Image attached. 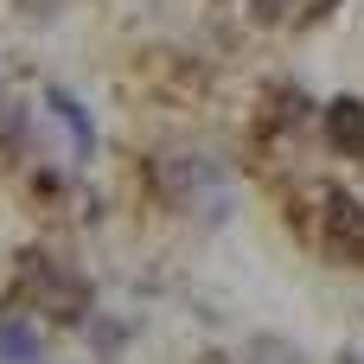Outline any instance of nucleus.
I'll return each instance as SVG.
<instances>
[{
	"label": "nucleus",
	"mask_w": 364,
	"mask_h": 364,
	"mask_svg": "<svg viewBox=\"0 0 364 364\" xmlns=\"http://www.w3.org/2000/svg\"><path fill=\"white\" fill-rule=\"evenodd\" d=\"M19 275H26V294L51 314V320H83V307H90V288L77 282V275H58L45 256H19Z\"/></svg>",
	"instance_id": "f257e3e1"
},
{
	"label": "nucleus",
	"mask_w": 364,
	"mask_h": 364,
	"mask_svg": "<svg viewBox=\"0 0 364 364\" xmlns=\"http://www.w3.org/2000/svg\"><path fill=\"white\" fill-rule=\"evenodd\" d=\"M320 243H326L333 262L364 269V205L352 192H326V205H320Z\"/></svg>",
	"instance_id": "f03ea898"
},
{
	"label": "nucleus",
	"mask_w": 364,
	"mask_h": 364,
	"mask_svg": "<svg viewBox=\"0 0 364 364\" xmlns=\"http://www.w3.org/2000/svg\"><path fill=\"white\" fill-rule=\"evenodd\" d=\"M326 141L346 160H364V102L358 96H333L326 102Z\"/></svg>",
	"instance_id": "7ed1b4c3"
},
{
	"label": "nucleus",
	"mask_w": 364,
	"mask_h": 364,
	"mask_svg": "<svg viewBox=\"0 0 364 364\" xmlns=\"http://www.w3.org/2000/svg\"><path fill=\"white\" fill-rule=\"evenodd\" d=\"M0 364H38V333L26 320H0Z\"/></svg>",
	"instance_id": "20e7f679"
},
{
	"label": "nucleus",
	"mask_w": 364,
	"mask_h": 364,
	"mask_svg": "<svg viewBox=\"0 0 364 364\" xmlns=\"http://www.w3.org/2000/svg\"><path fill=\"white\" fill-rule=\"evenodd\" d=\"M51 109L64 115V128H70V134H77V147L90 154V147H96V128H90V115H83V102H70L64 90H51Z\"/></svg>",
	"instance_id": "39448f33"
},
{
	"label": "nucleus",
	"mask_w": 364,
	"mask_h": 364,
	"mask_svg": "<svg viewBox=\"0 0 364 364\" xmlns=\"http://www.w3.org/2000/svg\"><path fill=\"white\" fill-rule=\"evenodd\" d=\"M288 6H294V0H250V13H256L262 26H275V19H288Z\"/></svg>",
	"instance_id": "423d86ee"
},
{
	"label": "nucleus",
	"mask_w": 364,
	"mask_h": 364,
	"mask_svg": "<svg viewBox=\"0 0 364 364\" xmlns=\"http://www.w3.org/2000/svg\"><path fill=\"white\" fill-rule=\"evenodd\" d=\"M314 6H320V13H326V6H339V0H314Z\"/></svg>",
	"instance_id": "0eeeda50"
}]
</instances>
